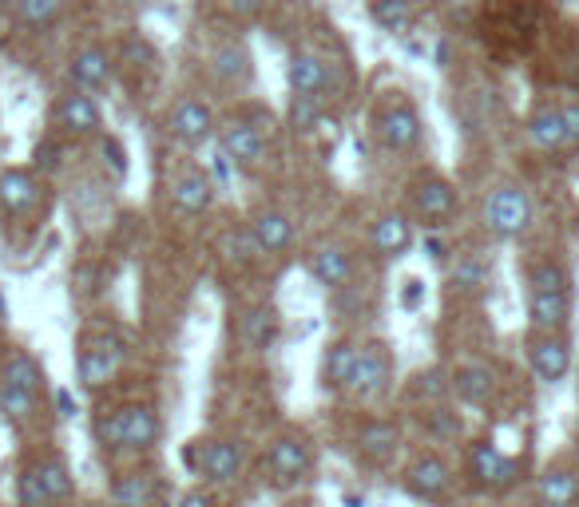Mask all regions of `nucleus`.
<instances>
[{
  "label": "nucleus",
  "mask_w": 579,
  "mask_h": 507,
  "mask_svg": "<svg viewBox=\"0 0 579 507\" xmlns=\"http://www.w3.org/2000/svg\"><path fill=\"white\" fill-rule=\"evenodd\" d=\"M421 297H425V285H421V278H405V290H401V306L417 309Z\"/></svg>",
  "instance_id": "a18cd8bd"
},
{
  "label": "nucleus",
  "mask_w": 579,
  "mask_h": 507,
  "mask_svg": "<svg viewBox=\"0 0 579 507\" xmlns=\"http://www.w3.org/2000/svg\"><path fill=\"white\" fill-rule=\"evenodd\" d=\"M540 499L544 507H576L579 504V475L571 468H547L540 475Z\"/></svg>",
  "instance_id": "72a5a7b5"
},
{
  "label": "nucleus",
  "mask_w": 579,
  "mask_h": 507,
  "mask_svg": "<svg viewBox=\"0 0 579 507\" xmlns=\"http://www.w3.org/2000/svg\"><path fill=\"white\" fill-rule=\"evenodd\" d=\"M60 163H64V143L60 139H40L33 151V170L36 175H52V170H60Z\"/></svg>",
  "instance_id": "a19ab883"
},
{
  "label": "nucleus",
  "mask_w": 579,
  "mask_h": 507,
  "mask_svg": "<svg viewBox=\"0 0 579 507\" xmlns=\"http://www.w3.org/2000/svg\"><path fill=\"white\" fill-rule=\"evenodd\" d=\"M104 155H108V163H111L116 175H128V151L119 148L116 135H104Z\"/></svg>",
  "instance_id": "37998d69"
},
{
  "label": "nucleus",
  "mask_w": 579,
  "mask_h": 507,
  "mask_svg": "<svg viewBox=\"0 0 579 507\" xmlns=\"http://www.w3.org/2000/svg\"><path fill=\"white\" fill-rule=\"evenodd\" d=\"M179 507H215V499L206 496V492H187V496L179 499Z\"/></svg>",
  "instance_id": "49530a36"
},
{
  "label": "nucleus",
  "mask_w": 579,
  "mask_h": 507,
  "mask_svg": "<svg viewBox=\"0 0 579 507\" xmlns=\"http://www.w3.org/2000/svg\"><path fill=\"white\" fill-rule=\"evenodd\" d=\"M247 231L262 258H282V254H290L294 243H298L294 219H290L286 211H279V207H255V211L247 214Z\"/></svg>",
  "instance_id": "9b49d317"
},
{
  "label": "nucleus",
  "mask_w": 579,
  "mask_h": 507,
  "mask_svg": "<svg viewBox=\"0 0 579 507\" xmlns=\"http://www.w3.org/2000/svg\"><path fill=\"white\" fill-rule=\"evenodd\" d=\"M326 123V104L322 99H306V95H290V127L298 135H314Z\"/></svg>",
  "instance_id": "f704fd0d"
},
{
  "label": "nucleus",
  "mask_w": 579,
  "mask_h": 507,
  "mask_svg": "<svg viewBox=\"0 0 579 507\" xmlns=\"http://www.w3.org/2000/svg\"><path fill=\"white\" fill-rule=\"evenodd\" d=\"M449 392L461 397L464 404H488L496 397V369L484 365V361H464L449 373Z\"/></svg>",
  "instance_id": "b1692460"
},
{
  "label": "nucleus",
  "mask_w": 579,
  "mask_h": 507,
  "mask_svg": "<svg viewBox=\"0 0 579 507\" xmlns=\"http://www.w3.org/2000/svg\"><path fill=\"white\" fill-rule=\"evenodd\" d=\"M369 16L389 36H405L417 24V4L413 0H369Z\"/></svg>",
  "instance_id": "2f4dec72"
},
{
  "label": "nucleus",
  "mask_w": 579,
  "mask_h": 507,
  "mask_svg": "<svg viewBox=\"0 0 579 507\" xmlns=\"http://www.w3.org/2000/svg\"><path fill=\"white\" fill-rule=\"evenodd\" d=\"M123 357H128V345L119 333H108V329H99V333H84L80 338V353H75V377L84 389H108L116 373L123 369Z\"/></svg>",
  "instance_id": "0eeeda50"
},
{
  "label": "nucleus",
  "mask_w": 579,
  "mask_h": 507,
  "mask_svg": "<svg viewBox=\"0 0 579 507\" xmlns=\"http://www.w3.org/2000/svg\"><path fill=\"white\" fill-rule=\"evenodd\" d=\"M36 404H40V397H33V392H24V389H16V385H4V380H0V412H4L9 421H33Z\"/></svg>",
  "instance_id": "4c0bfd02"
},
{
  "label": "nucleus",
  "mask_w": 579,
  "mask_h": 507,
  "mask_svg": "<svg viewBox=\"0 0 579 507\" xmlns=\"http://www.w3.org/2000/svg\"><path fill=\"white\" fill-rule=\"evenodd\" d=\"M267 468H270V480H274L279 487H290V484H298V480H306V475H310V468H314L310 440H306L302 433L279 436V440L270 444Z\"/></svg>",
  "instance_id": "4468645a"
},
{
  "label": "nucleus",
  "mask_w": 579,
  "mask_h": 507,
  "mask_svg": "<svg viewBox=\"0 0 579 507\" xmlns=\"http://www.w3.org/2000/svg\"><path fill=\"white\" fill-rule=\"evenodd\" d=\"M172 202L175 211L187 214V219H199V214L211 211V202H215V179H211V170L206 167L182 170L172 187Z\"/></svg>",
  "instance_id": "5701e85b"
},
{
  "label": "nucleus",
  "mask_w": 579,
  "mask_h": 507,
  "mask_svg": "<svg viewBox=\"0 0 579 507\" xmlns=\"http://www.w3.org/2000/svg\"><path fill=\"white\" fill-rule=\"evenodd\" d=\"M60 9H64V0H16V21L24 28L44 32L60 21Z\"/></svg>",
  "instance_id": "c9c22d12"
},
{
  "label": "nucleus",
  "mask_w": 579,
  "mask_h": 507,
  "mask_svg": "<svg viewBox=\"0 0 579 507\" xmlns=\"http://www.w3.org/2000/svg\"><path fill=\"white\" fill-rule=\"evenodd\" d=\"M401 444V428L393 421H381V416H369V421L357 428V448H362L365 460L374 464H386L389 456L398 452Z\"/></svg>",
  "instance_id": "cd10ccee"
},
{
  "label": "nucleus",
  "mask_w": 579,
  "mask_h": 507,
  "mask_svg": "<svg viewBox=\"0 0 579 507\" xmlns=\"http://www.w3.org/2000/svg\"><path fill=\"white\" fill-rule=\"evenodd\" d=\"M163 436V421L155 404H116V409L96 416V440L108 452H147Z\"/></svg>",
  "instance_id": "f03ea898"
},
{
  "label": "nucleus",
  "mask_w": 579,
  "mask_h": 507,
  "mask_svg": "<svg viewBox=\"0 0 579 507\" xmlns=\"http://www.w3.org/2000/svg\"><path fill=\"white\" fill-rule=\"evenodd\" d=\"M532 219H536V207H532V194H528L520 182H500L484 194L481 222L484 231L500 238V243H516L532 231Z\"/></svg>",
  "instance_id": "39448f33"
},
{
  "label": "nucleus",
  "mask_w": 579,
  "mask_h": 507,
  "mask_svg": "<svg viewBox=\"0 0 579 507\" xmlns=\"http://www.w3.org/2000/svg\"><path fill=\"white\" fill-rule=\"evenodd\" d=\"M528 321L532 333H568L571 326V270L559 258L528 266Z\"/></svg>",
  "instance_id": "f257e3e1"
},
{
  "label": "nucleus",
  "mask_w": 579,
  "mask_h": 507,
  "mask_svg": "<svg viewBox=\"0 0 579 507\" xmlns=\"http://www.w3.org/2000/svg\"><path fill=\"white\" fill-rule=\"evenodd\" d=\"M528 365L544 385L568 380L571 365H576L568 333H528Z\"/></svg>",
  "instance_id": "f8f14e48"
},
{
  "label": "nucleus",
  "mask_w": 579,
  "mask_h": 507,
  "mask_svg": "<svg viewBox=\"0 0 579 507\" xmlns=\"http://www.w3.org/2000/svg\"><path fill=\"white\" fill-rule=\"evenodd\" d=\"M155 496H159V480L151 472H123V475H116V484H111L116 507H151Z\"/></svg>",
  "instance_id": "7c9ffc66"
},
{
  "label": "nucleus",
  "mask_w": 579,
  "mask_h": 507,
  "mask_svg": "<svg viewBox=\"0 0 579 507\" xmlns=\"http://www.w3.org/2000/svg\"><path fill=\"white\" fill-rule=\"evenodd\" d=\"M520 507H544V504H520Z\"/></svg>",
  "instance_id": "3c124183"
},
{
  "label": "nucleus",
  "mask_w": 579,
  "mask_h": 507,
  "mask_svg": "<svg viewBox=\"0 0 579 507\" xmlns=\"http://www.w3.org/2000/svg\"><path fill=\"white\" fill-rule=\"evenodd\" d=\"M559 111H564V123H568V143H571V151H576L579 148V99L559 104Z\"/></svg>",
  "instance_id": "c03bdc74"
},
{
  "label": "nucleus",
  "mask_w": 579,
  "mask_h": 507,
  "mask_svg": "<svg viewBox=\"0 0 579 507\" xmlns=\"http://www.w3.org/2000/svg\"><path fill=\"white\" fill-rule=\"evenodd\" d=\"M449 285L452 294L461 297H481L493 285V266L484 262L481 254H457V262L449 266Z\"/></svg>",
  "instance_id": "a878e982"
},
{
  "label": "nucleus",
  "mask_w": 579,
  "mask_h": 507,
  "mask_svg": "<svg viewBox=\"0 0 579 507\" xmlns=\"http://www.w3.org/2000/svg\"><path fill=\"white\" fill-rule=\"evenodd\" d=\"M445 4H452V9H472L476 0H445Z\"/></svg>",
  "instance_id": "de8ad7c7"
},
{
  "label": "nucleus",
  "mask_w": 579,
  "mask_h": 507,
  "mask_svg": "<svg viewBox=\"0 0 579 507\" xmlns=\"http://www.w3.org/2000/svg\"><path fill=\"white\" fill-rule=\"evenodd\" d=\"M417 385H413V397H425V401H440V397H449V380L445 373L429 369V373H417Z\"/></svg>",
  "instance_id": "79ce46f5"
},
{
  "label": "nucleus",
  "mask_w": 579,
  "mask_h": 507,
  "mask_svg": "<svg viewBox=\"0 0 579 507\" xmlns=\"http://www.w3.org/2000/svg\"><path fill=\"white\" fill-rule=\"evenodd\" d=\"M374 139L389 155H409L425 143V119L405 92H386L374 107Z\"/></svg>",
  "instance_id": "7ed1b4c3"
},
{
  "label": "nucleus",
  "mask_w": 579,
  "mask_h": 507,
  "mask_svg": "<svg viewBox=\"0 0 579 507\" xmlns=\"http://www.w3.org/2000/svg\"><path fill=\"white\" fill-rule=\"evenodd\" d=\"M33 468H36V480H40V487H44V496L52 499V507L72 499L75 480H72V472H68V464L60 460V456H44V460H36Z\"/></svg>",
  "instance_id": "473e14b6"
},
{
  "label": "nucleus",
  "mask_w": 579,
  "mask_h": 507,
  "mask_svg": "<svg viewBox=\"0 0 579 507\" xmlns=\"http://www.w3.org/2000/svg\"><path fill=\"white\" fill-rule=\"evenodd\" d=\"M286 87H290V95H306V99L330 104L333 68L326 63V56L298 48V52H290V60H286Z\"/></svg>",
  "instance_id": "ddd939ff"
},
{
  "label": "nucleus",
  "mask_w": 579,
  "mask_h": 507,
  "mask_svg": "<svg viewBox=\"0 0 579 507\" xmlns=\"http://www.w3.org/2000/svg\"><path fill=\"white\" fill-rule=\"evenodd\" d=\"M16 504L21 507H52V499L44 496L40 480H36V468L28 464L21 475H16Z\"/></svg>",
  "instance_id": "ea45409f"
},
{
  "label": "nucleus",
  "mask_w": 579,
  "mask_h": 507,
  "mask_svg": "<svg viewBox=\"0 0 579 507\" xmlns=\"http://www.w3.org/2000/svg\"><path fill=\"white\" fill-rule=\"evenodd\" d=\"M528 143L540 151V155H564V151H571L568 143V123H564V111H559V104H540L532 116H528Z\"/></svg>",
  "instance_id": "4be33fe9"
},
{
  "label": "nucleus",
  "mask_w": 579,
  "mask_h": 507,
  "mask_svg": "<svg viewBox=\"0 0 579 507\" xmlns=\"http://www.w3.org/2000/svg\"><path fill=\"white\" fill-rule=\"evenodd\" d=\"M52 123L72 139H87L104 131V111H99L96 95L87 92H68L56 99L52 107Z\"/></svg>",
  "instance_id": "dca6fc26"
},
{
  "label": "nucleus",
  "mask_w": 579,
  "mask_h": 507,
  "mask_svg": "<svg viewBox=\"0 0 579 507\" xmlns=\"http://www.w3.org/2000/svg\"><path fill=\"white\" fill-rule=\"evenodd\" d=\"M393 373H398L393 345L381 338L362 341V345H357V365H354V385H350V392L362 397V401H381V397L393 389Z\"/></svg>",
  "instance_id": "6e6552de"
},
{
  "label": "nucleus",
  "mask_w": 579,
  "mask_h": 507,
  "mask_svg": "<svg viewBox=\"0 0 579 507\" xmlns=\"http://www.w3.org/2000/svg\"><path fill=\"white\" fill-rule=\"evenodd\" d=\"M215 75H218V84L223 87H247L250 84V75H255V60H250L247 52V44L243 40H223L218 44V52H215Z\"/></svg>",
  "instance_id": "bb28decb"
},
{
  "label": "nucleus",
  "mask_w": 579,
  "mask_h": 507,
  "mask_svg": "<svg viewBox=\"0 0 579 507\" xmlns=\"http://www.w3.org/2000/svg\"><path fill=\"white\" fill-rule=\"evenodd\" d=\"M215 143H218V151H223L226 163H235L238 170H255L267 163L270 123L262 127L258 107H243V111H235V116L218 119Z\"/></svg>",
  "instance_id": "20e7f679"
},
{
  "label": "nucleus",
  "mask_w": 579,
  "mask_h": 507,
  "mask_svg": "<svg viewBox=\"0 0 579 507\" xmlns=\"http://www.w3.org/2000/svg\"><path fill=\"white\" fill-rule=\"evenodd\" d=\"M119 4H143V0H119Z\"/></svg>",
  "instance_id": "09e8293b"
},
{
  "label": "nucleus",
  "mask_w": 579,
  "mask_h": 507,
  "mask_svg": "<svg viewBox=\"0 0 579 507\" xmlns=\"http://www.w3.org/2000/svg\"><path fill=\"white\" fill-rule=\"evenodd\" d=\"M0 380H4V385H16V389H24V392H33V397L44 392V369L28 349H12L9 357H4V365H0Z\"/></svg>",
  "instance_id": "c85d7f7f"
},
{
  "label": "nucleus",
  "mask_w": 579,
  "mask_h": 507,
  "mask_svg": "<svg viewBox=\"0 0 579 507\" xmlns=\"http://www.w3.org/2000/svg\"><path fill=\"white\" fill-rule=\"evenodd\" d=\"M119 63H123L128 72H155L159 56H155L151 40H143V36H128V40H123V48H119Z\"/></svg>",
  "instance_id": "58836bf2"
},
{
  "label": "nucleus",
  "mask_w": 579,
  "mask_h": 507,
  "mask_svg": "<svg viewBox=\"0 0 579 507\" xmlns=\"http://www.w3.org/2000/svg\"><path fill=\"white\" fill-rule=\"evenodd\" d=\"M282 333V321L274 309H250V314L238 317V341L247 349H270L274 341H279Z\"/></svg>",
  "instance_id": "c756f323"
},
{
  "label": "nucleus",
  "mask_w": 579,
  "mask_h": 507,
  "mask_svg": "<svg viewBox=\"0 0 579 507\" xmlns=\"http://www.w3.org/2000/svg\"><path fill=\"white\" fill-rule=\"evenodd\" d=\"M44 202V182L33 167H9L0 170V207L9 214H33Z\"/></svg>",
  "instance_id": "412c9836"
},
{
  "label": "nucleus",
  "mask_w": 579,
  "mask_h": 507,
  "mask_svg": "<svg viewBox=\"0 0 579 507\" xmlns=\"http://www.w3.org/2000/svg\"><path fill=\"white\" fill-rule=\"evenodd\" d=\"M409 492L421 499H440L452 487V468L440 460L437 452H421L405 472Z\"/></svg>",
  "instance_id": "393cba45"
},
{
  "label": "nucleus",
  "mask_w": 579,
  "mask_h": 507,
  "mask_svg": "<svg viewBox=\"0 0 579 507\" xmlns=\"http://www.w3.org/2000/svg\"><path fill=\"white\" fill-rule=\"evenodd\" d=\"M417 243V231H413V219L405 211H386L377 214V222L369 226V246H374L377 258H386V262H398L413 250Z\"/></svg>",
  "instance_id": "f3484780"
},
{
  "label": "nucleus",
  "mask_w": 579,
  "mask_h": 507,
  "mask_svg": "<svg viewBox=\"0 0 579 507\" xmlns=\"http://www.w3.org/2000/svg\"><path fill=\"white\" fill-rule=\"evenodd\" d=\"M469 472H472V480L481 487H488V492H505V487L516 484L520 464H516L512 456L500 452L493 440H481L469 452Z\"/></svg>",
  "instance_id": "6ab92c4d"
},
{
  "label": "nucleus",
  "mask_w": 579,
  "mask_h": 507,
  "mask_svg": "<svg viewBox=\"0 0 579 507\" xmlns=\"http://www.w3.org/2000/svg\"><path fill=\"white\" fill-rule=\"evenodd\" d=\"M68 75H72L75 92L96 95L111 84V75H116V56H111L108 48H99V44H84V48L72 56V63H68Z\"/></svg>",
  "instance_id": "aec40b11"
},
{
  "label": "nucleus",
  "mask_w": 579,
  "mask_h": 507,
  "mask_svg": "<svg viewBox=\"0 0 579 507\" xmlns=\"http://www.w3.org/2000/svg\"><path fill=\"white\" fill-rule=\"evenodd\" d=\"M187 464L211 484H231L243 472V444L238 440H194L187 448Z\"/></svg>",
  "instance_id": "9d476101"
},
{
  "label": "nucleus",
  "mask_w": 579,
  "mask_h": 507,
  "mask_svg": "<svg viewBox=\"0 0 579 507\" xmlns=\"http://www.w3.org/2000/svg\"><path fill=\"white\" fill-rule=\"evenodd\" d=\"M306 270H310V278L322 285V290H345V285L354 282L357 262L345 246L322 243V246H314V250L306 254Z\"/></svg>",
  "instance_id": "a211bd4d"
},
{
  "label": "nucleus",
  "mask_w": 579,
  "mask_h": 507,
  "mask_svg": "<svg viewBox=\"0 0 579 507\" xmlns=\"http://www.w3.org/2000/svg\"><path fill=\"white\" fill-rule=\"evenodd\" d=\"M357 338H333L326 341L322 357H318V389L338 397V392H350L354 385V365H357Z\"/></svg>",
  "instance_id": "2eb2a0df"
},
{
  "label": "nucleus",
  "mask_w": 579,
  "mask_h": 507,
  "mask_svg": "<svg viewBox=\"0 0 579 507\" xmlns=\"http://www.w3.org/2000/svg\"><path fill=\"white\" fill-rule=\"evenodd\" d=\"M215 131H218L215 107L199 99V95H182L179 104L172 107V116H167V135L182 151H199L206 143H215Z\"/></svg>",
  "instance_id": "1a4fd4ad"
},
{
  "label": "nucleus",
  "mask_w": 579,
  "mask_h": 507,
  "mask_svg": "<svg viewBox=\"0 0 579 507\" xmlns=\"http://www.w3.org/2000/svg\"><path fill=\"white\" fill-rule=\"evenodd\" d=\"M0 4H4V0H0Z\"/></svg>",
  "instance_id": "603ef678"
},
{
  "label": "nucleus",
  "mask_w": 579,
  "mask_h": 507,
  "mask_svg": "<svg viewBox=\"0 0 579 507\" xmlns=\"http://www.w3.org/2000/svg\"><path fill=\"white\" fill-rule=\"evenodd\" d=\"M461 211V190L452 187L440 170H417L409 179V219L425 222L433 231L449 226Z\"/></svg>",
  "instance_id": "423d86ee"
},
{
  "label": "nucleus",
  "mask_w": 579,
  "mask_h": 507,
  "mask_svg": "<svg viewBox=\"0 0 579 507\" xmlns=\"http://www.w3.org/2000/svg\"><path fill=\"white\" fill-rule=\"evenodd\" d=\"M203 4L226 24H250L267 12L270 0H203Z\"/></svg>",
  "instance_id": "e433bc0d"
},
{
  "label": "nucleus",
  "mask_w": 579,
  "mask_h": 507,
  "mask_svg": "<svg viewBox=\"0 0 579 507\" xmlns=\"http://www.w3.org/2000/svg\"><path fill=\"white\" fill-rule=\"evenodd\" d=\"M0 317H4V297H0Z\"/></svg>",
  "instance_id": "8fccbe9b"
}]
</instances>
